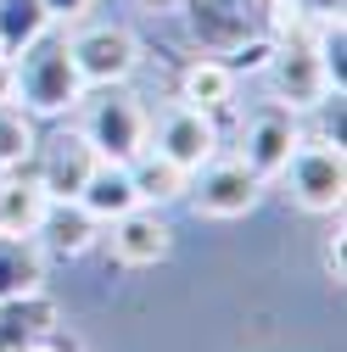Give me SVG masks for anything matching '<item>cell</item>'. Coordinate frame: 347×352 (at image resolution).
I'll use <instances>...</instances> for the list:
<instances>
[{
  "instance_id": "1",
  "label": "cell",
  "mask_w": 347,
  "mask_h": 352,
  "mask_svg": "<svg viewBox=\"0 0 347 352\" xmlns=\"http://www.w3.org/2000/svg\"><path fill=\"white\" fill-rule=\"evenodd\" d=\"M84 96V78L73 67V51H67V34H39L28 51L12 56V101L28 112V118H67Z\"/></svg>"
},
{
  "instance_id": "2",
  "label": "cell",
  "mask_w": 347,
  "mask_h": 352,
  "mask_svg": "<svg viewBox=\"0 0 347 352\" xmlns=\"http://www.w3.org/2000/svg\"><path fill=\"white\" fill-rule=\"evenodd\" d=\"M78 107H84V123H78V129H84V140L96 146L101 162H129V157L146 151V140H151V118H146V107H140L135 90L107 84V90L84 96Z\"/></svg>"
},
{
  "instance_id": "3",
  "label": "cell",
  "mask_w": 347,
  "mask_h": 352,
  "mask_svg": "<svg viewBox=\"0 0 347 352\" xmlns=\"http://www.w3.org/2000/svg\"><path fill=\"white\" fill-rule=\"evenodd\" d=\"M280 179H286V196L302 212H341V201H347V146L302 135L297 151L280 168Z\"/></svg>"
},
{
  "instance_id": "4",
  "label": "cell",
  "mask_w": 347,
  "mask_h": 352,
  "mask_svg": "<svg viewBox=\"0 0 347 352\" xmlns=\"http://www.w3.org/2000/svg\"><path fill=\"white\" fill-rule=\"evenodd\" d=\"M67 51H73V67L84 78V90L129 84L135 67H140V39H135V28H123V23H90V28H78L67 39Z\"/></svg>"
},
{
  "instance_id": "5",
  "label": "cell",
  "mask_w": 347,
  "mask_h": 352,
  "mask_svg": "<svg viewBox=\"0 0 347 352\" xmlns=\"http://www.w3.org/2000/svg\"><path fill=\"white\" fill-rule=\"evenodd\" d=\"M202 218H246L257 201H264V179L241 162V157H207L196 173H191V190Z\"/></svg>"
},
{
  "instance_id": "6",
  "label": "cell",
  "mask_w": 347,
  "mask_h": 352,
  "mask_svg": "<svg viewBox=\"0 0 347 352\" xmlns=\"http://www.w3.org/2000/svg\"><path fill=\"white\" fill-rule=\"evenodd\" d=\"M96 162L101 157H96L90 140H84V129H51V135H39L28 173L39 179V190H45L51 201H73L84 190V179H90Z\"/></svg>"
},
{
  "instance_id": "7",
  "label": "cell",
  "mask_w": 347,
  "mask_h": 352,
  "mask_svg": "<svg viewBox=\"0 0 347 352\" xmlns=\"http://www.w3.org/2000/svg\"><path fill=\"white\" fill-rule=\"evenodd\" d=\"M264 78L275 90V107L286 112H314L325 96H330V78L314 56V39H291V45H275L269 62H264Z\"/></svg>"
},
{
  "instance_id": "8",
  "label": "cell",
  "mask_w": 347,
  "mask_h": 352,
  "mask_svg": "<svg viewBox=\"0 0 347 352\" xmlns=\"http://www.w3.org/2000/svg\"><path fill=\"white\" fill-rule=\"evenodd\" d=\"M107 235V257L118 263V269H157V263H168L174 252V230L162 207H129L123 218H112V224H101Z\"/></svg>"
},
{
  "instance_id": "9",
  "label": "cell",
  "mask_w": 347,
  "mask_h": 352,
  "mask_svg": "<svg viewBox=\"0 0 347 352\" xmlns=\"http://www.w3.org/2000/svg\"><path fill=\"white\" fill-rule=\"evenodd\" d=\"M297 140H302V123H297V112H286V107H257L246 123H241V162L257 173V179H280V168H286V157L297 151Z\"/></svg>"
},
{
  "instance_id": "10",
  "label": "cell",
  "mask_w": 347,
  "mask_h": 352,
  "mask_svg": "<svg viewBox=\"0 0 347 352\" xmlns=\"http://www.w3.org/2000/svg\"><path fill=\"white\" fill-rule=\"evenodd\" d=\"M180 17H185V28H191L196 56H219V62L235 56L246 39L257 34L252 6H230V0H185Z\"/></svg>"
},
{
  "instance_id": "11",
  "label": "cell",
  "mask_w": 347,
  "mask_h": 352,
  "mask_svg": "<svg viewBox=\"0 0 347 352\" xmlns=\"http://www.w3.org/2000/svg\"><path fill=\"white\" fill-rule=\"evenodd\" d=\"M146 146L162 151L168 162H180L185 173H196L207 157H219V123H213V112H196V107H168Z\"/></svg>"
},
{
  "instance_id": "12",
  "label": "cell",
  "mask_w": 347,
  "mask_h": 352,
  "mask_svg": "<svg viewBox=\"0 0 347 352\" xmlns=\"http://www.w3.org/2000/svg\"><path fill=\"white\" fill-rule=\"evenodd\" d=\"M51 196L39 190V179L28 168H12L0 173V235H17V241H34L39 235V218H45Z\"/></svg>"
},
{
  "instance_id": "13",
  "label": "cell",
  "mask_w": 347,
  "mask_h": 352,
  "mask_svg": "<svg viewBox=\"0 0 347 352\" xmlns=\"http://www.w3.org/2000/svg\"><path fill=\"white\" fill-rule=\"evenodd\" d=\"M34 241H39V252H51V257H84L101 241V224L78 201H51L45 218H39V235Z\"/></svg>"
},
{
  "instance_id": "14",
  "label": "cell",
  "mask_w": 347,
  "mask_h": 352,
  "mask_svg": "<svg viewBox=\"0 0 347 352\" xmlns=\"http://www.w3.org/2000/svg\"><path fill=\"white\" fill-rule=\"evenodd\" d=\"M73 201L90 212L96 224H112V218H123L129 207H140L135 179H129V162H96L90 179H84V190H78Z\"/></svg>"
},
{
  "instance_id": "15",
  "label": "cell",
  "mask_w": 347,
  "mask_h": 352,
  "mask_svg": "<svg viewBox=\"0 0 347 352\" xmlns=\"http://www.w3.org/2000/svg\"><path fill=\"white\" fill-rule=\"evenodd\" d=\"M235 73H230V62H219V56H196V62H185V73H180V107H196V112H224L230 101H235Z\"/></svg>"
},
{
  "instance_id": "16",
  "label": "cell",
  "mask_w": 347,
  "mask_h": 352,
  "mask_svg": "<svg viewBox=\"0 0 347 352\" xmlns=\"http://www.w3.org/2000/svg\"><path fill=\"white\" fill-rule=\"evenodd\" d=\"M56 324V302L51 291H23V296H6L0 302V352H23L39 330Z\"/></svg>"
},
{
  "instance_id": "17",
  "label": "cell",
  "mask_w": 347,
  "mask_h": 352,
  "mask_svg": "<svg viewBox=\"0 0 347 352\" xmlns=\"http://www.w3.org/2000/svg\"><path fill=\"white\" fill-rule=\"evenodd\" d=\"M129 179H135V196L140 207H168V201H180L191 190V173L180 162H168L162 151H140V157H129Z\"/></svg>"
},
{
  "instance_id": "18",
  "label": "cell",
  "mask_w": 347,
  "mask_h": 352,
  "mask_svg": "<svg viewBox=\"0 0 347 352\" xmlns=\"http://www.w3.org/2000/svg\"><path fill=\"white\" fill-rule=\"evenodd\" d=\"M23 291H45V252H39V241L0 235V302Z\"/></svg>"
},
{
  "instance_id": "19",
  "label": "cell",
  "mask_w": 347,
  "mask_h": 352,
  "mask_svg": "<svg viewBox=\"0 0 347 352\" xmlns=\"http://www.w3.org/2000/svg\"><path fill=\"white\" fill-rule=\"evenodd\" d=\"M39 34H51V12L45 0H0V56H17L28 51Z\"/></svg>"
},
{
  "instance_id": "20",
  "label": "cell",
  "mask_w": 347,
  "mask_h": 352,
  "mask_svg": "<svg viewBox=\"0 0 347 352\" xmlns=\"http://www.w3.org/2000/svg\"><path fill=\"white\" fill-rule=\"evenodd\" d=\"M257 12H264V39H275V45H291V39H314V28L325 17L308 12V0H252Z\"/></svg>"
},
{
  "instance_id": "21",
  "label": "cell",
  "mask_w": 347,
  "mask_h": 352,
  "mask_svg": "<svg viewBox=\"0 0 347 352\" xmlns=\"http://www.w3.org/2000/svg\"><path fill=\"white\" fill-rule=\"evenodd\" d=\"M34 146H39V123L17 101H0V173L28 168L34 162Z\"/></svg>"
},
{
  "instance_id": "22",
  "label": "cell",
  "mask_w": 347,
  "mask_h": 352,
  "mask_svg": "<svg viewBox=\"0 0 347 352\" xmlns=\"http://www.w3.org/2000/svg\"><path fill=\"white\" fill-rule=\"evenodd\" d=\"M23 352H84V341L73 336V330H62V324H51V330H39Z\"/></svg>"
},
{
  "instance_id": "23",
  "label": "cell",
  "mask_w": 347,
  "mask_h": 352,
  "mask_svg": "<svg viewBox=\"0 0 347 352\" xmlns=\"http://www.w3.org/2000/svg\"><path fill=\"white\" fill-rule=\"evenodd\" d=\"M90 6H96V0H45V12H51V23H56V17H62V23H73V17H84Z\"/></svg>"
},
{
  "instance_id": "24",
  "label": "cell",
  "mask_w": 347,
  "mask_h": 352,
  "mask_svg": "<svg viewBox=\"0 0 347 352\" xmlns=\"http://www.w3.org/2000/svg\"><path fill=\"white\" fill-rule=\"evenodd\" d=\"M325 274L341 285V235H330V246H325Z\"/></svg>"
},
{
  "instance_id": "25",
  "label": "cell",
  "mask_w": 347,
  "mask_h": 352,
  "mask_svg": "<svg viewBox=\"0 0 347 352\" xmlns=\"http://www.w3.org/2000/svg\"><path fill=\"white\" fill-rule=\"evenodd\" d=\"M0 101H12V62L0 56Z\"/></svg>"
},
{
  "instance_id": "26",
  "label": "cell",
  "mask_w": 347,
  "mask_h": 352,
  "mask_svg": "<svg viewBox=\"0 0 347 352\" xmlns=\"http://www.w3.org/2000/svg\"><path fill=\"white\" fill-rule=\"evenodd\" d=\"M140 6H146V12H168V17H174V12L185 6V0H140Z\"/></svg>"
},
{
  "instance_id": "27",
  "label": "cell",
  "mask_w": 347,
  "mask_h": 352,
  "mask_svg": "<svg viewBox=\"0 0 347 352\" xmlns=\"http://www.w3.org/2000/svg\"><path fill=\"white\" fill-rule=\"evenodd\" d=\"M230 6H252V0H230Z\"/></svg>"
}]
</instances>
